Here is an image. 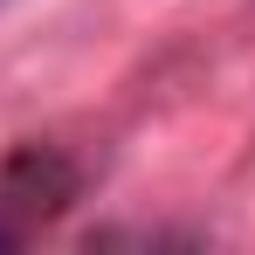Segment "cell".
<instances>
[{
    "label": "cell",
    "mask_w": 255,
    "mask_h": 255,
    "mask_svg": "<svg viewBox=\"0 0 255 255\" xmlns=\"http://www.w3.org/2000/svg\"><path fill=\"white\" fill-rule=\"evenodd\" d=\"M69 193H76V166L55 145H21L0 166V242H28Z\"/></svg>",
    "instance_id": "obj_1"
}]
</instances>
